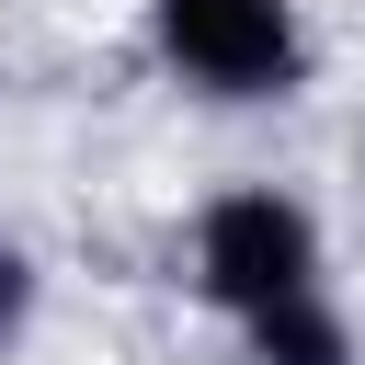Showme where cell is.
I'll list each match as a JSON object with an SVG mask.
<instances>
[{
    "mask_svg": "<svg viewBox=\"0 0 365 365\" xmlns=\"http://www.w3.org/2000/svg\"><path fill=\"white\" fill-rule=\"evenodd\" d=\"M182 285L240 331V319H262V308H285V297H319V285H331V240H319L308 194H285V182H228V194L194 205Z\"/></svg>",
    "mask_w": 365,
    "mask_h": 365,
    "instance_id": "obj_1",
    "label": "cell"
},
{
    "mask_svg": "<svg viewBox=\"0 0 365 365\" xmlns=\"http://www.w3.org/2000/svg\"><path fill=\"white\" fill-rule=\"evenodd\" d=\"M148 57L194 103H285L308 91V11L297 0H148Z\"/></svg>",
    "mask_w": 365,
    "mask_h": 365,
    "instance_id": "obj_2",
    "label": "cell"
},
{
    "mask_svg": "<svg viewBox=\"0 0 365 365\" xmlns=\"http://www.w3.org/2000/svg\"><path fill=\"white\" fill-rule=\"evenodd\" d=\"M240 365H365V342H354V308L319 285V297H285V308L240 319Z\"/></svg>",
    "mask_w": 365,
    "mask_h": 365,
    "instance_id": "obj_3",
    "label": "cell"
},
{
    "mask_svg": "<svg viewBox=\"0 0 365 365\" xmlns=\"http://www.w3.org/2000/svg\"><path fill=\"white\" fill-rule=\"evenodd\" d=\"M34 308H46V274H34V251H23L11 228H0V354H23Z\"/></svg>",
    "mask_w": 365,
    "mask_h": 365,
    "instance_id": "obj_4",
    "label": "cell"
}]
</instances>
